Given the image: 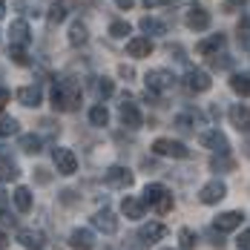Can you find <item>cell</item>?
I'll return each mask as SVG.
<instances>
[{
  "label": "cell",
  "mask_w": 250,
  "mask_h": 250,
  "mask_svg": "<svg viewBox=\"0 0 250 250\" xmlns=\"http://www.w3.org/2000/svg\"><path fill=\"white\" fill-rule=\"evenodd\" d=\"M92 227L101 230V233H106V236H112V233H118V219H115V213H109V210H98V213L92 216Z\"/></svg>",
  "instance_id": "e0dca14e"
},
{
  "label": "cell",
  "mask_w": 250,
  "mask_h": 250,
  "mask_svg": "<svg viewBox=\"0 0 250 250\" xmlns=\"http://www.w3.org/2000/svg\"><path fill=\"white\" fill-rule=\"evenodd\" d=\"M225 43H227V38L219 32V35H210V38L199 41V43H196V52H199V55H219V52L225 49Z\"/></svg>",
  "instance_id": "ffe728a7"
},
{
  "label": "cell",
  "mask_w": 250,
  "mask_h": 250,
  "mask_svg": "<svg viewBox=\"0 0 250 250\" xmlns=\"http://www.w3.org/2000/svg\"><path fill=\"white\" fill-rule=\"evenodd\" d=\"M12 199H15V207H18L21 213H29V210H32V190H29V187H18Z\"/></svg>",
  "instance_id": "4316f807"
},
{
  "label": "cell",
  "mask_w": 250,
  "mask_h": 250,
  "mask_svg": "<svg viewBox=\"0 0 250 250\" xmlns=\"http://www.w3.org/2000/svg\"><path fill=\"white\" fill-rule=\"evenodd\" d=\"M69 248L72 250H92L95 248V233L86 230V227L72 230V236H69Z\"/></svg>",
  "instance_id": "ac0fdd59"
},
{
  "label": "cell",
  "mask_w": 250,
  "mask_h": 250,
  "mask_svg": "<svg viewBox=\"0 0 250 250\" xmlns=\"http://www.w3.org/2000/svg\"><path fill=\"white\" fill-rule=\"evenodd\" d=\"M118 112H121V121H124V126H129V129H138V126L144 124V115H141L138 104H132V101H124Z\"/></svg>",
  "instance_id": "9a60e30c"
},
{
  "label": "cell",
  "mask_w": 250,
  "mask_h": 250,
  "mask_svg": "<svg viewBox=\"0 0 250 250\" xmlns=\"http://www.w3.org/2000/svg\"><path fill=\"white\" fill-rule=\"evenodd\" d=\"M15 132H18V118L0 112V138H9V135H15Z\"/></svg>",
  "instance_id": "4dcf8cb0"
},
{
  "label": "cell",
  "mask_w": 250,
  "mask_h": 250,
  "mask_svg": "<svg viewBox=\"0 0 250 250\" xmlns=\"http://www.w3.org/2000/svg\"><path fill=\"white\" fill-rule=\"evenodd\" d=\"M150 52H152V38H147V35H135V38L126 41V55L129 58H150Z\"/></svg>",
  "instance_id": "4fadbf2b"
},
{
  "label": "cell",
  "mask_w": 250,
  "mask_h": 250,
  "mask_svg": "<svg viewBox=\"0 0 250 250\" xmlns=\"http://www.w3.org/2000/svg\"><path fill=\"white\" fill-rule=\"evenodd\" d=\"M18 175H21L18 164L6 155V147H0V181H15Z\"/></svg>",
  "instance_id": "603a6c76"
},
{
  "label": "cell",
  "mask_w": 250,
  "mask_h": 250,
  "mask_svg": "<svg viewBox=\"0 0 250 250\" xmlns=\"http://www.w3.org/2000/svg\"><path fill=\"white\" fill-rule=\"evenodd\" d=\"M138 26H141V32H144L147 38H161V35H167V23L158 21V18H150V15L141 18V23Z\"/></svg>",
  "instance_id": "cb8c5ba5"
},
{
  "label": "cell",
  "mask_w": 250,
  "mask_h": 250,
  "mask_svg": "<svg viewBox=\"0 0 250 250\" xmlns=\"http://www.w3.org/2000/svg\"><path fill=\"white\" fill-rule=\"evenodd\" d=\"M89 124L92 126H106L109 124V109H106L104 104H95V106L89 109Z\"/></svg>",
  "instance_id": "f1b7e54d"
},
{
  "label": "cell",
  "mask_w": 250,
  "mask_h": 250,
  "mask_svg": "<svg viewBox=\"0 0 250 250\" xmlns=\"http://www.w3.org/2000/svg\"><path fill=\"white\" fill-rule=\"evenodd\" d=\"M43 147V141H41V135H35V132H29V135H21V150L29 152V155H38Z\"/></svg>",
  "instance_id": "83f0119b"
},
{
  "label": "cell",
  "mask_w": 250,
  "mask_h": 250,
  "mask_svg": "<svg viewBox=\"0 0 250 250\" xmlns=\"http://www.w3.org/2000/svg\"><path fill=\"white\" fill-rule=\"evenodd\" d=\"M230 89H233L236 95L248 98L250 95V75L248 72H236V75H230Z\"/></svg>",
  "instance_id": "d4e9b609"
},
{
  "label": "cell",
  "mask_w": 250,
  "mask_h": 250,
  "mask_svg": "<svg viewBox=\"0 0 250 250\" xmlns=\"http://www.w3.org/2000/svg\"><path fill=\"white\" fill-rule=\"evenodd\" d=\"M167 236V227L158 225V222H150V225H144L138 230V239H141V245H155V242H161Z\"/></svg>",
  "instance_id": "d6986e66"
},
{
  "label": "cell",
  "mask_w": 250,
  "mask_h": 250,
  "mask_svg": "<svg viewBox=\"0 0 250 250\" xmlns=\"http://www.w3.org/2000/svg\"><path fill=\"white\" fill-rule=\"evenodd\" d=\"M184 23H187V29H193V32H204V29H210V12H204L201 6L193 3V6L187 9Z\"/></svg>",
  "instance_id": "30bf717a"
},
{
  "label": "cell",
  "mask_w": 250,
  "mask_h": 250,
  "mask_svg": "<svg viewBox=\"0 0 250 250\" xmlns=\"http://www.w3.org/2000/svg\"><path fill=\"white\" fill-rule=\"evenodd\" d=\"M210 63H213V69H230L233 66V58L230 55H213Z\"/></svg>",
  "instance_id": "d590c367"
},
{
  "label": "cell",
  "mask_w": 250,
  "mask_h": 250,
  "mask_svg": "<svg viewBox=\"0 0 250 250\" xmlns=\"http://www.w3.org/2000/svg\"><path fill=\"white\" fill-rule=\"evenodd\" d=\"M227 115H230V124L236 126L239 132H250V106H245V104H233Z\"/></svg>",
  "instance_id": "2e32d148"
},
{
  "label": "cell",
  "mask_w": 250,
  "mask_h": 250,
  "mask_svg": "<svg viewBox=\"0 0 250 250\" xmlns=\"http://www.w3.org/2000/svg\"><path fill=\"white\" fill-rule=\"evenodd\" d=\"M144 204L155 207L158 213H167L173 207V196H170V190L164 184H147L144 187Z\"/></svg>",
  "instance_id": "7a4b0ae2"
},
{
  "label": "cell",
  "mask_w": 250,
  "mask_h": 250,
  "mask_svg": "<svg viewBox=\"0 0 250 250\" xmlns=\"http://www.w3.org/2000/svg\"><path fill=\"white\" fill-rule=\"evenodd\" d=\"M201 144H204L207 150L219 152V155H227V152H230V141H227V135L222 129H207V132H201Z\"/></svg>",
  "instance_id": "8992f818"
},
{
  "label": "cell",
  "mask_w": 250,
  "mask_h": 250,
  "mask_svg": "<svg viewBox=\"0 0 250 250\" xmlns=\"http://www.w3.org/2000/svg\"><path fill=\"white\" fill-rule=\"evenodd\" d=\"M9 58H12L18 66H26V63H29V55H26L23 46H12V43H9Z\"/></svg>",
  "instance_id": "e575fe53"
},
{
  "label": "cell",
  "mask_w": 250,
  "mask_h": 250,
  "mask_svg": "<svg viewBox=\"0 0 250 250\" xmlns=\"http://www.w3.org/2000/svg\"><path fill=\"white\" fill-rule=\"evenodd\" d=\"M193 121H196V118H193L190 112H181V115H175V126H178V129H193Z\"/></svg>",
  "instance_id": "74e56055"
},
{
  "label": "cell",
  "mask_w": 250,
  "mask_h": 250,
  "mask_svg": "<svg viewBox=\"0 0 250 250\" xmlns=\"http://www.w3.org/2000/svg\"><path fill=\"white\" fill-rule=\"evenodd\" d=\"M112 92H115V83H112L109 78H101V81H98V95H101V98H109Z\"/></svg>",
  "instance_id": "8d00e7d4"
},
{
  "label": "cell",
  "mask_w": 250,
  "mask_h": 250,
  "mask_svg": "<svg viewBox=\"0 0 250 250\" xmlns=\"http://www.w3.org/2000/svg\"><path fill=\"white\" fill-rule=\"evenodd\" d=\"M6 207H9V196L0 190V216H6Z\"/></svg>",
  "instance_id": "60d3db41"
},
{
  "label": "cell",
  "mask_w": 250,
  "mask_h": 250,
  "mask_svg": "<svg viewBox=\"0 0 250 250\" xmlns=\"http://www.w3.org/2000/svg\"><path fill=\"white\" fill-rule=\"evenodd\" d=\"M104 181H106L109 187H129V184H132V173H129L126 167H121V164H112V167H106Z\"/></svg>",
  "instance_id": "7c38bea8"
},
{
  "label": "cell",
  "mask_w": 250,
  "mask_h": 250,
  "mask_svg": "<svg viewBox=\"0 0 250 250\" xmlns=\"http://www.w3.org/2000/svg\"><path fill=\"white\" fill-rule=\"evenodd\" d=\"M9 101H12V92H9L6 86H0V106H6Z\"/></svg>",
  "instance_id": "ab89813d"
},
{
  "label": "cell",
  "mask_w": 250,
  "mask_h": 250,
  "mask_svg": "<svg viewBox=\"0 0 250 250\" xmlns=\"http://www.w3.org/2000/svg\"><path fill=\"white\" fill-rule=\"evenodd\" d=\"M9 43L12 46H23V49L32 43V29H29L26 21H12V26H9Z\"/></svg>",
  "instance_id": "9c48e42d"
},
{
  "label": "cell",
  "mask_w": 250,
  "mask_h": 250,
  "mask_svg": "<svg viewBox=\"0 0 250 250\" xmlns=\"http://www.w3.org/2000/svg\"><path fill=\"white\" fill-rule=\"evenodd\" d=\"M86 38H89V29H86V23L75 21V23L69 26V43H72V46H83V43H86Z\"/></svg>",
  "instance_id": "484cf974"
},
{
  "label": "cell",
  "mask_w": 250,
  "mask_h": 250,
  "mask_svg": "<svg viewBox=\"0 0 250 250\" xmlns=\"http://www.w3.org/2000/svg\"><path fill=\"white\" fill-rule=\"evenodd\" d=\"M18 242H21L26 250H43L46 248V236H43L41 230H35V227H23V230H18Z\"/></svg>",
  "instance_id": "8fae6325"
},
{
  "label": "cell",
  "mask_w": 250,
  "mask_h": 250,
  "mask_svg": "<svg viewBox=\"0 0 250 250\" xmlns=\"http://www.w3.org/2000/svg\"><path fill=\"white\" fill-rule=\"evenodd\" d=\"M52 161H55V170L61 175H75L78 173V158L72 150H66V147H55L52 152Z\"/></svg>",
  "instance_id": "5b68a950"
},
{
  "label": "cell",
  "mask_w": 250,
  "mask_h": 250,
  "mask_svg": "<svg viewBox=\"0 0 250 250\" xmlns=\"http://www.w3.org/2000/svg\"><path fill=\"white\" fill-rule=\"evenodd\" d=\"M78 101H81V86H78V81L72 78H61V81H55V89H52V106L58 109V112H72L78 106Z\"/></svg>",
  "instance_id": "6da1fadb"
},
{
  "label": "cell",
  "mask_w": 250,
  "mask_h": 250,
  "mask_svg": "<svg viewBox=\"0 0 250 250\" xmlns=\"http://www.w3.org/2000/svg\"><path fill=\"white\" fill-rule=\"evenodd\" d=\"M144 83H147L150 92H167V89H173L175 75L170 69H150V72L144 75Z\"/></svg>",
  "instance_id": "277c9868"
},
{
  "label": "cell",
  "mask_w": 250,
  "mask_h": 250,
  "mask_svg": "<svg viewBox=\"0 0 250 250\" xmlns=\"http://www.w3.org/2000/svg\"><path fill=\"white\" fill-rule=\"evenodd\" d=\"M6 245H9V236H6V233H0V250H6Z\"/></svg>",
  "instance_id": "ee69618b"
},
{
  "label": "cell",
  "mask_w": 250,
  "mask_h": 250,
  "mask_svg": "<svg viewBox=\"0 0 250 250\" xmlns=\"http://www.w3.org/2000/svg\"><path fill=\"white\" fill-rule=\"evenodd\" d=\"M178 242H181V250H193L196 248V233L193 230H178Z\"/></svg>",
  "instance_id": "836d02e7"
},
{
  "label": "cell",
  "mask_w": 250,
  "mask_h": 250,
  "mask_svg": "<svg viewBox=\"0 0 250 250\" xmlns=\"http://www.w3.org/2000/svg\"><path fill=\"white\" fill-rule=\"evenodd\" d=\"M152 152H155V155H164V158H187V155H190L187 144L173 141V138H155V141H152Z\"/></svg>",
  "instance_id": "3957f363"
},
{
  "label": "cell",
  "mask_w": 250,
  "mask_h": 250,
  "mask_svg": "<svg viewBox=\"0 0 250 250\" xmlns=\"http://www.w3.org/2000/svg\"><path fill=\"white\" fill-rule=\"evenodd\" d=\"M161 250H170V248H161Z\"/></svg>",
  "instance_id": "bcb514c9"
},
{
  "label": "cell",
  "mask_w": 250,
  "mask_h": 250,
  "mask_svg": "<svg viewBox=\"0 0 250 250\" xmlns=\"http://www.w3.org/2000/svg\"><path fill=\"white\" fill-rule=\"evenodd\" d=\"M66 15H69L66 3H63V0H52V6H49V21H52V23H63V21H66Z\"/></svg>",
  "instance_id": "f546056e"
},
{
  "label": "cell",
  "mask_w": 250,
  "mask_h": 250,
  "mask_svg": "<svg viewBox=\"0 0 250 250\" xmlns=\"http://www.w3.org/2000/svg\"><path fill=\"white\" fill-rule=\"evenodd\" d=\"M184 86H187L190 92L201 95V92H207V89L213 86V81H210V75H207L204 69H187V75H184Z\"/></svg>",
  "instance_id": "52a82bcc"
},
{
  "label": "cell",
  "mask_w": 250,
  "mask_h": 250,
  "mask_svg": "<svg viewBox=\"0 0 250 250\" xmlns=\"http://www.w3.org/2000/svg\"><path fill=\"white\" fill-rule=\"evenodd\" d=\"M18 101L23 106H41L43 104V89L38 83H29V86H21L18 89Z\"/></svg>",
  "instance_id": "44dd1931"
},
{
  "label": "cell",
  "mask_w": 250,
  "mask_h": 250,
  "mask_svg": "<svg viewBox=\"0 0 250 250\" xmlns=\"http://www.w3.org/2000/svg\"><path fill=\"white\" fill-rule=\"evenodd\" d=\"M242 213L239 210H227V213H219L216 219H213V227L219 230V233H230V230H236V227H242Z\"/></svg>",
  "instance_id": "5bb4252c"
},
{
  "label": "cell",
  "mask_w": 250,
  "mask_h": 250,
  "mask_svg": "<svg viewBox=\"0 0 250 250\" xmlns=\"http://www.w3.org/2000/svg\"><path fill=\"white\" fill-rule=\"evenodd\" d=\"M129 32H132V26L126 23V21H112V23H109V35L118 38V41H124Z\"/></svg>",
  "instance_id": "1f68e13d"
},
{
  "label": "cell",
  "mask_w": 250,
  "mask_h": 250,
  "mask_svg": "<svg viewBox=\"0 0 250 250\" xmlns=\"http://www.w3.org/2000/svg\"><path fill=\"white\" fill-rule=\"evenodd\" d=\"M236 38L242 46H250V18H242L239 26H236Z\"/></svg>",
  "instance_id": "d6a6232c"
},
{
  "label": "cell",
  "mask_w": 250,
  "mask_h": 250,
  "mask_svg": "<svg viewBox=\"0 0 250 250\" xmlns=\"http://www.w3.org/2000/svg\"><path fill=\"white\" fill-rule=\"evenodd\" d=\"M144 210H147V204H144V199L126 196V199L121 201V213H124L126 219H144Z\"/></svg>",
  "instance_id": "7402d4cb"
},
{
  "label": "cell",
  "mask_w": 250,
  "mask_h": 250,
  "mask_svg": "<svg viewBox=\"0 0 250 250\" xmlns=\"http://www.w3.org/2000/svg\"><path fill=\"white\" fill-rule=\"evenodd\" d=\"M236 245H239V250H250V230H245V233L236 239Z\"/></svg>",
  "instance_id": "f35d334b"
},
{
  "label": "cell",
  "mask_w": 250,
  "mask_h": 250,
  "mask_svg": "<svg viewBox=\"0 0 250 250\" xmlns=\"http://www.w3.org/2000/svg\"><path fill=\"white\" fill-rule=\"evenodd\" d=\"M225 196H227V184H225V181H219V178L207 181V184L201 187V193H199L201 204H219Z\"/></svg>",
  "instance_id": "ba28073f"
},
{
  "label": "cell",
  "mask_w": 250,
  "mask_h": 250,
  "mask_svg": "<svg viewBox=\"0 0 250 250\" xmlns=\"http://www.w3.org/2000/svg\"><path fill=\"white\" fill-rule=\"evenodd\" d=\"M6 18V0H0V21Z\"/></svg>",
  "instance_id": "f6af8a7d"
},
{
  "label": "cell",
  "mask_w": 250,
  "mask_h": 250,
  "mask_svg": "<svg viewBox=\"0 0 250 250\" xmlns=\"http://www.w3.org/2000/svg\"><path fill=\"white\" fill-rule=\"evenodd\" d=\"M115 6H118V9H132V6H135V0H115Z\"/></svg>",
  "instance_id": "b9f144b4"
},
{
  "label": "cell",
  "mask_w": 250,
  "mask_h": 250,
  "mask_svg": "<svg viewBox=\"0 0 250 250\" xmlns=\"http://www.w3.org/2000/svg\"><path fill=\"white\" fill-rule=\"evenodd\" d=\"M164 3H167V0H144L147 9H158V6H164Z\"/></svg>",
  "instance_id": "7bdbcfd3"
}]
</instances>
